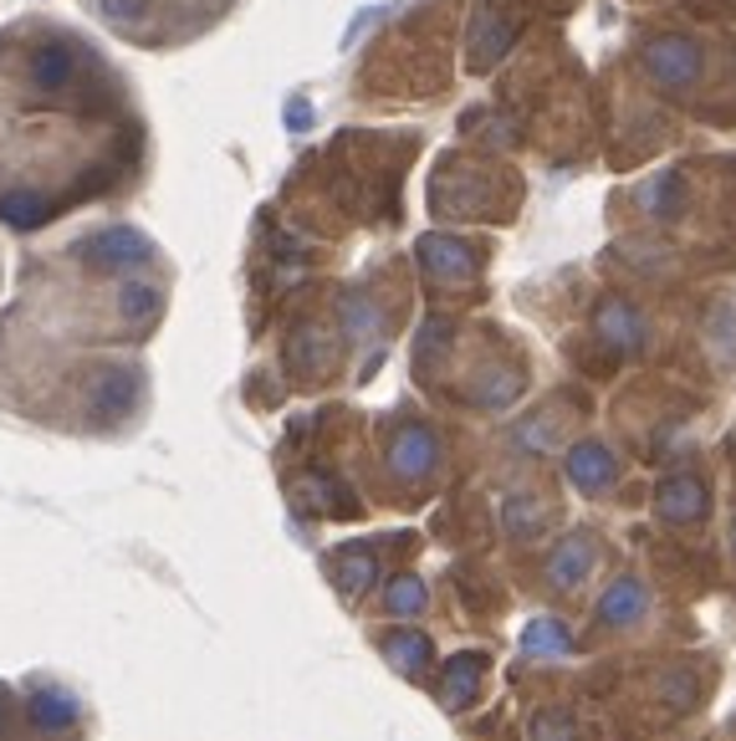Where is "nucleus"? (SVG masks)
Masks as SVG:
<instances>
[{
  "label": "nucleus",
  "instance_id": "nucleus-1",
  "mask_svg": "<svg viewBox=\"0 0 736 741\" xmlns=\"http://www.w3.org/2000/svg\"><path fill=\"white\" fill-rule=\"evenodd\" d=\"M645 67L660 82H691L701 72V46L685 42V36H655L645 46Z\"/></svg>",
  "mask_w": 736,
  "mask_h": 741
},
{
  "label": "nucleus",
  "instance_id": "nucleus-2",
  "mask_svg": "<svg viewBox=\"0 0 736 741\" xmlns=\"http://www.w3.org/2000/svg\"><path fill=\"white\" fill-rule=\"evenodd\" d=\"M655 506H660L665 521H695V517H706V486L691 481V475H670L655 491Z\"/></svg>",
  "mask_w": 736,
  "mask_h": 741
},
{
  "label": "nucleus",
  "instance_id": "nucleus-3",
  "mask_svg": "<svg viewBox=\"0 0 736 741\" xmlns=\"http://www.w3.org/2000/svg\"><path fill=\"white\" fill-rule=\"evenodd\" d=\"M614 450L609 445H599V440H583V445H573L568 450V475H573L583 491H604L609 481H614Z\"/></svg>",
  "mask_w": 736,
  "mask_h": 741
},
{
  "label": "nucleus",
  "instance_id": "nucleus-4",
  "mask_svg": "<svg viewBox=\"0 0 736 741\" xmlns=\"http://www.w3.org/2000/svg\"><path fill=\"white\" fill-rule=\"evenodd\" d=\"M639 614H645V583H634V579H618L604 593V604H599V624H629Z\"/></svg>",
  "mask_w": 736,
  "mask_h": 741
},
{
  "label": "nucleus",
  "instance_id": "nucleus-5",
  "mask_svg": "<svg viewBox=\"0 0 736 741\" xmlns=\"http://www.w3.org/2000/svg\"><path fill=\"white\" fill-rule=\"evenodd\" d=\"M589 563H593V548H589V537H568L558 552H553V563H547V579L553 583H578L583 573H589Z\"/></svg>",
  "mask_w": 736,
  "mask_h": 741
},
{
  "label": "nucleus",
  "instance_id": "nucleus-6",
  "mask_svg": "<svg viewBox=\"0 0 736 741\" xmlns=\"http://www.w3.org/2000/svg\"><path fill=\"white\" fill-rule=\"evenodd\" d=\"M599 333H604L609 343H618V348H634V343L645 338V323L634 317L629 302H604V307H599Z\"/></svg>",
  "mask_w": 736,
  "mask_h": 741
},
{
  "label": "nucleus",
  "instance_id": "nucleus-7",
  "mask_svg": "<svg viewBox=\"0 0 736 741\" xmlns=\"http://www.w3.org/2000/svg\"><path fill=\"white\" fill-rule=\"evenodd\" d=\"M481 654H456L450 665H445V706H466L471 691L481 685Z\"/></svg>",
  "mask_w": 736,
  "mask_h": 741
},
{
  "label": "nucleus",
  "instance_id": "nucleus-8",
  "mask_svg": "<svg viewBox=\"0 0 736 741\" xmlns=\"http://www.w3.org/2000/svg\"><path fill=\"white\" fill-rule=\"evenodd\" d=\"M430 271H445V277H471V251L460 246V240H445V236H430L420 246Z\"/></svg>",
  "mask_w": 736,
  "mask_h": 741
},
{
  "label": "nucleus",
  "instance_id": "nucleus-9",
  "mask_svg": "<svg viewBox=\"0 0 736 741\" xmlns=\"http://www.w3.org/2000/svg\"><path fill=\"white\" fill-rule=\"evenodd\" d=\"M394 465L404 475H420L435 465V440H430V430H404L394 440Z\"/></svg>",
  "mask_w": 736,
  "mask_h": 741
},
{
  "label": "nucleus",
  "instance_id": "nucleus-10",
  "mask_svg": "<svg viewBox=\"0 0 736 741\" xmlns=\"http://www.w3.org/2000/svg\"><path fill=\"white\" fill-rule=\"evenodd\" d=\"M562 650H573V635L553 619H537L527 635H522V654H562Z\"/></svg>",
  "mask_w": 736,
  "mask_h": 741
},
{
  "label": "nucleus",
  "instance_id": "nucleus-11",
  "mask_svg": "<svg viewBox=\"0 0 736 741\" xmlns=\"http://www.w3.org/2000/svg\"><path fill=\"white\" fill-rule=\"evenodd\" d=\"M389 660H394L399 670H425V660H430V639L425 635H404L399 639H389Z\"/></svg>",
  "mask_w": 736,
  "mask_h": 741
},
{
  "label": "nucleus",
  "instance_id": "nucleus-12",
  "mask_svg": "<svg viewBox=\"0 0 736 741\" xmlns=\"http://www.w3.org/2000/svg\"><path fill=\"white\" fill-rule=\"evenodd\" d=\"M532 741H573V721L562 711H537L532 721Z\"/></svg>",
  "mask_w": 736,
  "mask_h": 741
},
{
  "label": "nucleus",
  "instance_id": "nucleus-13",
  "mask_svg": "<svg viewBox=\"0 0 736 741\" xmlns=\"http://www.w3.org/2000/svg\"><path fill=\"white\" fill-rule=\"evenodd\" d=\"M36 721H42V727H67V721H73V700L67 696H36Z\"/></svg>",
  "mask_w": 736,
  "mask_h": 741
},
{
  "label": "nucleus",
  "instance_id": "nucleus-14",
  "mask_svg": "<svg viewBox=\"0 0 736 741\" xmlns=\"http://www.w3.org/2000/svg\"><path fill=\"white\" fill-rule=\"evenodd\" d=\"M420 604H425V593H420V583H414V579L394 583V593H389V608H394V614H414Z\"/></svg>",
  "mask_w": 736,
  "mask_h": 741
},
{
  "label": "nucleus",
  "instance_id": "nucleus-15",
  "mask_svg": "<svg viewBox=\"0 0 736 741\" xmlns=\"http://www.w3.org/2000/svg\"><path fill=\"white\" fill-rule=\"evenodd\" d=\"M373 583V558H343V588H368Z\"/></svg>",
  "mask_w": 736,
  "mask_h": 741
},
{
  "label": "nucleus",
  "instance_id": "nucleus-16",
  "mask_svg": "<svg viewBox=\"0 0 736 741\" xmlns=\"http://www.w3.org/2000/svg\"><path fill=\"white\" fill-rule=\"evenodd\" d=\"M512 394H516V373H491V384L481 389L487 404H512Z\"/></svg>",
  "mask_w": 736,
  "mask_h": 741
},
{
  "label": "nucleus",
  "instance_id": "nucleus-17",
  "mask_svg": "<svg viewBox=\"0 0 736 741\" xmlns=\"http://www.w3.org/2000/svg\"><path fill=\"white\" fill-rule=\"evenodd\" d=\"M506 527H512V532H532V527H537V502H512L506 506Z\"/></svg>",
  "mask_w": 736,
  "mask_h": 741
},
{
  "label": "nucleus",
  "instance_id": "nucleus-18",
  "mask_svg": "<svg viewBox=\"0 0 736 741\" xmlns=\"http://www.w3.org/2000/svg\"><path fill=\"white\" fill-rule=\"evenodd\" d=\"M732 542H736V527H732Z\"/></svg>",
  "mask_w": 736,
  "mask_h": 741
}]
</instances>
